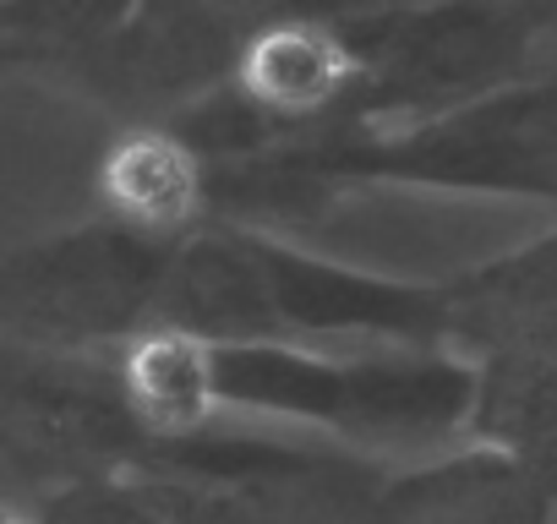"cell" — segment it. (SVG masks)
I'll list each match as a JSON object with an SVG mask.
<instances>
[{"instance_id":"1","label":"cell","mask_w":557,"mask_h":524,"mask_svg":"<svg viewBox=\"0 0 557 524\" xmlns=\"http://www.w3.org/2000/svg\"><path fill=\"white\" fill-rule=\"evenodd\" d=\"M104 202L143 229H175L197 208V164L164 132H132L110 148L99 170Z\"/></svg>"},{"instance_id":"2","label":"cell","mask_w":557,"mask_h":524,"mask_svg":"<svg viewBox=\"0 0 557 524\" xmlns=\"http://www.w3.org/2000/svg\"><path fill=\"white\" fill-rule=\"evenodd\" d=\"M350 77V55L345 45H334L329 34L318 28H268L262 39H251L246 50V66H240V83L251 99H262L268 110H318L329 104Z\"/></svg>"},{"instance_id":"3","label":"cell","mask_w":557,"mask_h":524,"mask_svg":"<svg viewBox=\"0 0 557 524\" xmlns=\"http://www.w3.org/2000/svg\"><path fill=\"white\" fill-rule=\"evenodd\" d=\"M126 394L159 426H186L213 404V350L191 334H148L126 355Z\"/></svg>"},{"instance_id":"4","label":"cell","mask_w":557,"mask_h":524,"mask_svg":"<svg viewBox=\"0 0 557 524\" xmlns=\"http://www.w3.org/2000/svg\"><path fill=\"white\" fill-rule=\"evenodd\" d=\"M0 524H28V519H17V513H7V508H0Z\"/></svg>"}]
</instances>
